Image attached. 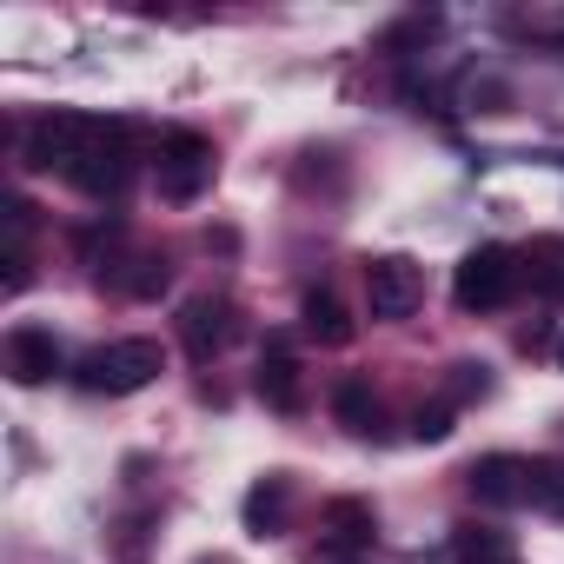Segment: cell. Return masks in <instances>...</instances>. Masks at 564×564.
Masks as SVG:
<instances>
[{
  "label": "cell",
  "instance_id": "cell-2",
  "mask_svg": "<svg viewBox=\"0 0 564 564\" xmlns=\"http://www.w3.org/2000/svg\"><path fill=\"white\" fill-rule=\"evenodd\" d=\"M518 279H524V259L511 246H471L452 272V300L458 313H498L518 293Z\"/></svg>",
  "mask_w": 564,
  "mask_h": 564
},
{
  "label": "cell",
  "instance_id": "cell-3",
  "mask_svg": "<svg viewBox=\"0 0 564 564\" xmlns=\"http://www.w3.org/2000/svg\"><path fill=\"white\" fill-rule=\"evenodd\" d=\"M94 113H41L34 127H28V140H21V160L34 166V173H74V160L87 153V140H94Z\"/></svg>",
  "mask_w": 564,
  "mask_h": 564
},
{
  "label": "cell",
  "instance_id": "cell-16",
  "mask_svg": "<svg viewBox=\"0 0 564 564\" xmlns=\"http://www.w3.org/2000/svg\"><path fill=\"white\" fill-rule=\"evenodd\" d=\"M524 279L544 286V293H564V239H538L524 252Z\"/></svg>",
  "mask_w": 564,
  "mask_h": 564
},
{
  "label": "cell",
  "instance_id": "cell-11",
  "mask_svg": "<svg viewBox=\"0 0 564 564\" xmlns=\"http://www.w3.org/2000/svg\"><path fill=\"white\" fill-rule=\"evenodd\" d=\"M372 538H379V518H372L366 498H333V505H326V544H333L339 557L366 551Z\"/></svg>",
  "mask_w": 564,
  "mask_h": 564
},
{
  "label": "cell",
  "instance_id": "cell-8",
  "mask_svg": "<svg viewBox=\"0 0 564 564\" xmlns=\"http://www.w3.org/2000/svg\"><path fill=\"white\" fill-rule=\"evenodd\" d=\"M0 352H8V379L14 386H47L61 372V339L47 326H14Z\"/></svg>",
  "mask_w": 564,
  "mask_h": 564
},
{
  "label": "cell",
  "instance_id": "cell-20",
  "mask_svg": "<svg viewBox=\"0 0 564 564\" xmlns=\"http://www.w3.org/2000/svg\"><path fill=\"white\" fill-rule=\"evenodd\" d=\"M485 366H452V399L445 405H471V399H485Z\"/></svg>",
  "mask_w": 564,
  "mask_h": 564
},
{
  "label": "cell",
  "instance_id": "cell-4",
  "mask_svg": "<svg viewBox=\"0 0 564 564\" xmlns=\"http://www.w3.org/2000/svg\"><path fill=\"white\" fill-rule=\"evenodd\" d=\"M153 180H160V193L166 199H199L206 186H213V140L206 133H193V127H173L166 140H160V160H153Z\"/></svg>",
  "mask_w": 564,
  "mask_h": 564
},
{
  "label": "cell",
  "instance_id": "cell-14",
  "mask_svg": "<svg viewBox=\"0 0 564 564\" xmlns=\"http://www.w3.org/2000/svg\"><path fill=\"white\" fill-rule=\"evenodd\" d=\"M300 326H306L319 346H346V339H352V319H346V306H339L326 286H313V293L300 300Z\"/></svg>",
  "mask_w": 564,
  "mask_h": 564
},
{
  "label": "cell",
  "instance_id": "cell-13",
  "mask_svg": "<svg viewBox=\"0 0 564 564\" xmlns=\"http://www.w3.org/2000/svg\"><path fill=\"white\" fill-rule=\"evenodd\" d=\"M333 419L352 432V438H372L379 432V392L366 379H339L333 386Z\"/></svg>",
  "mask_w": 564,
  "mask_h": 564
},
{
  "label": "cell",
  "instance_id": "cell-10",
  "mask_svg": "<svg viewBox=\"0 0 564 564\" xmlns=\"http://www.w3.org/2000/svg\"><path fill=\"white\" fill-rule=\"evenodd\" d=\"M180 339H186V352L206 366V359L232 339V306H226V300H193V306L180 313Z\"/></svg>",
  "mask_w": 564,
  "mask_h": 564
},
{
  "label": "cell",
  "instance_id": "cell-6",
  "mask_svg": "<svg viewBox=\"0 0 564 564\" xmlns=\"http://www.w3.org/2000/svg\"><path fill=\"white\" fill-rule=\"evenodd\" d=\"M419 300H425V265L419 259L386 252V259L366 265V306H372V319H412Z\"/></svg>",
  "mask_w": 564,
  "mask_h": 564
},
{
  "label": "cell",
  "instance_id": "cell-22",
  "mask_svg": "<svg viewBox=\"0 0 564 564\" xmlns=\"http://www.w3.org/2000/svg\"><path fill=\"white\" fill-rule=\"evenodd\" d=\"M199 564H239V557H199Z\"/></svg>",
  "mask_w": 564,
  "mask_h": 564
},
{
  "label": "cell",
  "instance_id": "cell-15",
  "mask_svg": "<svg viewBox=\"0 0 564 564\" xmlns=\"http://www.w3.org/2000/svg\"><path fill=\"white\" fill-rule=\"evenodd\" d=\"M452 551H458V564H511V544L491 524H458L452 531Z\"/></svg>",
  "mask_w": 564,
  "mask_h": 564
},
{
  "label": "cell",
  "instance_id": "cell-5",
  "mask_svg": "<svg viewBox=\"0 0 564 564\" xmlns=\"http://www.w3.org/2000/svg\"><path fill=\"white\" fill-rule=\"evenodd\" d=\"M127 173H133V127H120V120H100L94 127V140H87V153L74 160V186L80 193H94V199H107V193H120L127 186Z\"/></svg>",
  "mask_w": 564,
  "mask_h": 564
},
{
  "label": "cell",
  "instance_id": "cell-12",
  "mask_svg": "<svg viewBox=\"0 0 564 564\" xmlns=\"http://www.w3.org/2000/svg\"><path fill=\"white\" fill-rule=\"evenodd\" d=\"M286 505H293V478H286V471H265V478L246 491V531H252V538H272L279 524H286Z\"/></svg>",
  "mask_w": 564,
  "mask_h": 564
},
{
  "label": "cell",
  "instance_id": "cell-1",
  "mask_svg": "<svg viewBox=\"0 0 564 564\" xmlns=\"http://www.w3.org/2000/svg\"><path fill=\"white\" fill-rule=\"evenodd\" d=\"M160 372H166L160 339H113V346H94L74 379H80V392H94V399H127V392H147Z\"/></svg>",
  "mask_w": 564,
  "mask_h": 564
},
{
  "label": "cell",
  "instance_id": "cell-21",
  "mask_svg": "<svg viewBox=\"0 0 564 564\" xmlns=\"http://www.w3.org/2000/svg\"><path fill=\"white\" fill-rule=\"evenodd\" d=\"M551 359H557V372H564V333H557V339H551Z\"/></svg>",
  "mask_w": 564,
  "mask_h": 564
},
{
  "label": "cell",
  "instance_id": "cell-18",
  "mask_svg": "<svg viewBox=\"0 0 564 564\" xmlns=\"http://www.w3.org/2000/svg\"><path fill=\"white\" fill-rule=\"evenodd\" d=\"M452 412H458V405H419V419H412V438H419V445H438V438L452 432Z\"/></svg>",
  "mask_w": 564,
  "mask_h": 564
},
{
  "label": "cell",
  "instance_id": "cell-7",
  "mask_svg": "<svg viewBox=\"0 0 564 564\" xmlns=\"http://www.w3.org/2000/svg\"><path fill=\"white\" fill-rule=\"evenodd\" d=\"M531 478H538V458H511V452H491L465 471L471 498L491 505V511H511V505H531Z\"/></svg>",
  "mask_w": 564,
  "mask_h": 564
},
{
  "label": "cell",
  "instance_id": "cell-19",
  "mask_svg": "<svg viewBox=\"0 0 564 564\" xmlns=\"http://www.w3.org/2000/svg\"><path fill=\"white\" fill-rule=\"evenodd\" d=\"M133 265H140V272L127 279V293H133V300H153V293H166V259H133Z\"/></svg>",
  "mask_w": 564,
  "mask_h": 564
},
{
  "label": "cell",
  "instance_id": "cell-17",
  "mask_svg": "<svg viewBox=\"0 0 564 564\" xmlns=\"http://www.w3.org/2000/svg\"><path fill=\"white\" fill-rule=\"evenodd\" d=\"M531 505L564 518V458H538V478H531Z\"/></svg>",
  "mask_w": 564,
  "mask_h": 564
},
{
  "label": "cell",
  "instance_id": "cell-9",
  "mask_svg": "<svg viewBox=\"0 0 564 564\" xmlns=\"http://www.w3.org/2000/svg\"><path fill=\"white\" fill-rule=\"evenodd\" d=\"M252 386H259V399H265L272 412H300V405H306V372H300V359H293L286 339H272V346L259 352Z\"/></svg>",
  "mask_w": 564,
  "mask_h": 564
}]
</instances>
